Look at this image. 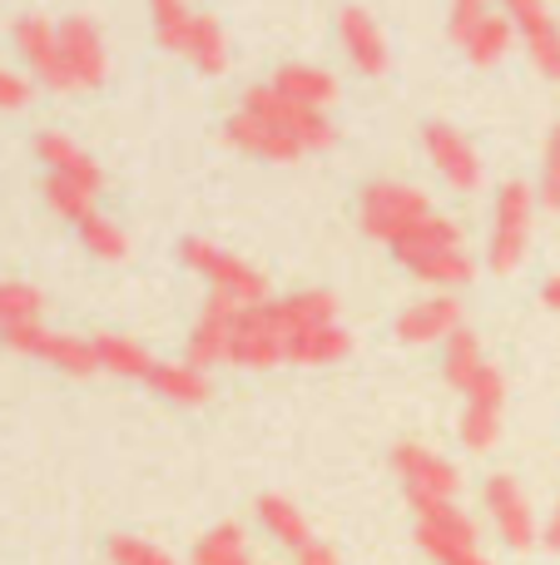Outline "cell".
Listing matches in <instances>:
<instances>
[{
    "mask_svg": "<svg viewBox=\"0 0 560 565\" xmlns=\"http://www.w3.org/2000/svg\"><path fill=\"white\" fill-rule=\"evenodd\" d=\"M417 511V546L437 565H492L476 536V521L466 516L456 501H427Z\"/></svg>",
    "mask_w": 560,
    "mask_h": 565,
    "instance_id": "1",
    "label": "cell"
},
{
    "mask_svg": "<svg viewBox=\"0 0 560 565\" xmlns=\"http://www.w3.org/2000/svg\"><path fill=\"white\" fill-rule=\"evenodd\" d=\"M179 258H184V264L194 268V274L204 278L214 292H228V298L244 302V308H254V302H268V278L258 274L254 264L234 258L228 248L204 244V238H184V244H179Z\"/></svg>",
    "mask_w": 560,
    "mask_h": 565,
    "instance_id": "2",
    "label": "cell"
},
{
    "mask_svg": "<svg viewBox=\"0 0 560 565\" xmlns=\"http://www.w3.org/2000/svg\"><path fill=\"white\" fill-rule=\"evenodd\" d=\"M432 214V204H427L422 189L412 184H367L363 189V204H357V224H363L367 238H377V244L392 248L397 238L407 234V228L417 224V218Z\"/></svg>",
    "mask_w": 560,
    "mask_h": 565,
    "instance_id": "3",
    "label": "cell"
},
{
    "mask_svg": "<svg viewBox=\"0 0 560 565\" xmlns=\"http://www.w3.org/2000/svg\"><path fill=\"white\" fill-rule=\"evenodd\" d=\"M244 109H248V115H263L268 125H278L283 135H293L298 145L308 149V154H323V149H333V139H337L327 109L298 105V99H288L283 89H273V85H254V89H248Z\"/></svg>",
    "mask_w": 560,
    "mask_h": 565,
    "instance_id": "4",
    "label": "cell"
},
{
    "mask_svg": "<svg viewBox=\"0 0 560 565\" xmlns=\"http://www.w3.org/2000/svg\"><path fill=\"white\" fill-rule=\"evenodd\" d=\"M0 338H6L10 352H20V358H35V362H50V367L69 372V377H89V372H99L95 342L69 338V332H50L40 318L35 322H15V328H6Z\"/></svg>",
    "mask_w": 560,
    "mask_h": 565,
    "instance_id": "5",
    "label": "cell"
},
{
    "mask_svg": "<svg viewBox=\"0 0 560 565\" xmlns=\"http://www.w3.org/2000/svg\"><path fill=\"white\" fill-rule=\"evenodd\" d=\"M531 209L536 194L526 184H502L496 194V224H492V248H486V264L492 274H516L526 258V244H531Z\"/></svg>",
    "mask_w": 560,
    "mask_h": 565,
    "instance_id": "6",
    "label": "cell"
},
{
    "mask_svg": "<svg viewBox=\"0 0 560 565\" xmlns=\"http://www.w3.org/2000/svg\"><path fill=\"white\" fill-rule=\"evenodd\" d=\"M392 471H397V481H402L412 507L456 501V491H462V471H456L446 457H437L432 447H417V441H402V447L392 451Z\"/></svg>",
    "mask_w": 560,
    "mask_h": 565,
    "instance_id": "7",
    "label": "cell"
},
{
    "mask_svg": "<svg viewBox=\"0 0 560 565\" xmlns=\"http://www.w3.org/2000/svg\"><path fill=\"white\" fill-rule=\"evenodd\" d=\"M228 362H234V367H254V372L288 362V338L273 318V302H254V308L238 312L234 342H228Z\"/></svg>",
    "mask_w": 560,
    "mask_h": 565,
    "instance_id": "8",
    "label": "cell"
},
{
    "mask_svg": "<svg viewBox=\"0 0 560 565\" xmlns=\"http://www.w3.org/2000/svg\"><path fill=\"white\" fill-rule=\"evenodd\" d=\"M10 35H15V50H20V60H25V70L40 75V85L60 89V95L75 89V79H69V70H65V55H60V25H50L45 15H20Z\"/></svg>",
    "mask_w": 560,
    "mask_h": 565,
    "instance_id": "9",
    "label": "cell"
},
{
    "mask_svg": "<svg viewBox=\"0 0 560 565\" xmlns=\"http://www.w3.org/2000/svg\"><path fill=\"white\" fill-rule=\"evenodd\" d=\"M482 501H486V516H492L496 536H502L511 551H531L536 541H541L536 511H531V501H526V491L516 487V477H492L482 491Z\"/></svg>",
    "mask_w": 560,
    "mask_h": 565,
    "instance_id": "10",
    "label": "cell"
},
{
    "mask_svg": "<svg viewBox=\"0 0 560 565\" xmlns=\"http://www.w3.org/2000/svg\"><path fill=\"white\" fill-rule=\"evenodd\" d=\"M506 20L516 25V35L526 40V55L546 79H560V25L546 10V0H502Z\"/></svg>",
    "mask_w": 560,
    "mask_h": 565,
    "instance_id": "11",
    "label": "cell"
},
{
    "mask_svg": "<svg viewBox=\"0 0 560 565\" xmlns=\"http://www.w3.org/2000/svg\"><path fill=\"white\" fill-rule=\"evenodd\" d=\"M60 55H65V70H69V79H75V89L105 85L109 55H105V40H99L95 20H85V15L60 20Z\"/></svg>",
    "mask_w": 560,
    "mask_h": 565,
    "instance_id": "12",
    "label": "cell"
},
{
    "mask_svg": "<svg viewBox=\"0 0 560 565\" xmlns=\"http://www.w3.org/2000/svg\"><path fill=\"white\" fill-rule=\"evenodd\" d=\"M224 139L238 149V154H254V159H263V164H298V159L308 154L293 135H283L278 125H268L263 115H248V109L228 115Z\"/></svg>",
    "mask_w": 560,
    "mask_h": 565,
    "instance_id": "13",
    "label": "cell"
},
{
    "mask_svg": "<svg viewBox=\"0 0 560 565\" xmlns=\"http://www.w3.org/2000/svg\"><path fill=\"white\" fill-rule=\"evenodd\" d=\"M238 312H244V302H234L228 292H208V302L198 308L194 332H189V362H194V367L228 362V342H234Z\"/></svg>",
    "mask_w": 560,
    "mask_h": 565,
    "instance_id": "14",
    "label": "cell"
},
{
    "mask_svg": "<svg viewBox=\"0 0 560 565\" xmlns=\"http://www.w3.org/2000/svg\"><path fill=\"white\" fill-rule=\"evenodd\" d=\"M422 145H427V159L437 164V174L446 179L452 189H476L482 184V159H476V149H472V139L462 135V129H452V125H427L422 129Z\"/></svg>",
    "mask_w": 560,
    "mask_h": 565,
    "instance_id": "15",
    "label": "cell"
},
{
    "mask_svg": "<svg viewBox=\"0 0 560 565\" xmlns=\"http://www.w3.org/2000/svg\"><path fill=\"white\" fill-rule=\"evenodd\" d=\"M337 40H343V55L353 60L357 75H367V79H383L387 75L392 50H387V35L377 30V20L367 15V10L343 6V15H337Z\"/></svg>",
    "mask_w": 560,
    "mask_h": 565,
    "instance_id": "16",
    "label": "cell"
},
{
    "mask_svg": "<svg viewBox=\"0 0 560 565\" xmlns=\"http://www.w3.org/2000/svg\"><path fill=\"white\" fill-rule=\"evenodd\" d=\"M456 328H462V302L446 298V292L422 298V302H412L407 312H397V338L417 342V348H427V342H446Z\"/></svg>",
    "mask_w": 560,
    "mask_h": 565,
    "instance_id": "17",
    "label": "cell"
},
{
    "mask_svg": "<svg viewBox=\"0 0 560 565\" xmlns=\"http://www.w3.org/2000/svg\"><path fill=\"white\" fill-rule=\"evenodd\" d=\"M35 154H40V164H45L50 174L75 179V184H85V189H95V194H99V164L69 135H40L35 139Z\"/></svg>",
    "mask_w": 560,
    "mask_h": 565,
    "instance_id": "18",
    "label": "cell"
},
{
    "mask_svg": "<svg viewBox=\"0 0 560 565\" xmlns=\"http://www.w3.org/2000/svg\"><path fill=\"white\" fill-rule=\"evenodd\" d=\"M446 248H462V228H456L452 218H442V214H427V218H417L402 238H397L392 254L402 258V264H417V258L446 254Z\"/></svg>",
    "mask_w": 560,
    "mask_h": 565,
    "instance_id": "19",
    "label": "cell"
},
{
    "mask_svg": "<svg viewBox=\"0 0 560 565\" xmlns=\"http://www.w3.org/2000/svg\"><path fill=\"white\" fill-rule=\"evenodd\" d=\"M144 382L164 402H174V407H198V402H208V377L194 362H154V372H149Z\"/></svg>",
    "mask_w": 560,
    "mask_h": 565,
    "instance_id": "20",
    "label": "cell"
},
{
    "mask_svg": "<svg viewBox=\"0 0 560 565\" xmlns=\"http://www.w3.org/2000/svg\"><path fill=\"white\" fill-rule=\"evenodd\" d=\"M184 55L198 75H224L228 70V35L214 15H194L189 20V40H184Z\"/></svg>",
    "mask_w": 560,
    "mask_h": 565,
    "instance_id": "21",
    "label": "cell"
},
{
    "mask_svg": "<svg viewBox=\"0 0 560 565\" xmlns=\"http://www.w3.org/2000/svg\"><path fill=\"white\" fill-rule=\"evenodd\" d=\"M273 89H283L288 99H298L308 109H327L337 99V79L317 65H283L273 75Z\"/></svg>",
    "mask_w": 560,
    "mask_h": 565,
    "instance_id": "22",
    "label": "cell"
},
{
    "mask_svg": "<svg viewBox=\"0 0 560 565\" xmlns=\"http://www.w3.org/2000/svg\"><path fill=\"white\" fill-rule=\"evenodd\" d=\"M258 521H263V531L278 541V546H288V551H308V546H313L308 516L288 497H258Z\"/></svg>",
    "mask_w": 560,
    "mask_h": 565,
    "instance_id": "23",
    "label": "cell"
},
{
    "mask_svg": "<svg viewBox=\"0 0 560 565\" xmlns=\"http://www.w3.org/2000/svg\"><path fill=\"white\" fill-rule=\"evenodd\" d=\"M347 352H353V332H347L343 322H327V328H313V332H303V338H293L288 362H298V367H327V362H343Z\"/></svg>",
    "mask_w": 560,
    "mask_h": 565,
    "instance_id": "24",
    "label": "cell"
},
{
    "mask_svg": "<svg viewBox=\"0 0 560 565\" xmlns=\"http://www.w3.org/2000/svg\"><path fill=\"white\" fill-rule=\"evenodd\" d=\"M511 40H516V25L506 20V10H502V15H492V10H486V15L476 20L462 40H456V45L466 50V60H472V65H496V60L511 50Z\"/></svg>",
    "mask_w": 560,
    "mask_h": 565,
    "instance_id": "25",
    "label": "cell"
},
{
    "mask_svg": "<svg viewBox=\"0 0 560 565\" xmlns=\"http://www.w3.org/2000/svg\"><path fill=\"white\" fill-rule=\"evenodd\" d=\"M95 342V358L105 372H115V377H129V382H144L149 372H154V358H149L144 348H139L134 338H119V332H99Z\"/></svg>",
    "mask_w": 560,
    "mask_h": 565,
    "instance_id": "26",
    "label": "cell"
},
{
    "mask_svg": "<svg viewBox=\"0 0 560 565\" xmlns=\"http://www.w3.org/2000/svg\"><path fill=\"white\" fill-rule=\"evenodd\" d=\"M442 372H446V382H452L456 392H466L476 377H482V367H486V352H482V342H476V332H466V328H456L452 338L442 342Z\"/></svg>",
    "mask_w": 560,
    "mask_h": 565,
    "instance_id": "27",
    "label": "cell"
},
{
    "mask_svg": "<svg viewBox=\"0 0 560 565\" xmlns=\"http://www.w3.org/2000/svg\"><path fill=\"white\" fill-rule=\"evenodd\" d=\"M407 268H412V278L432 282V288H462V282L476 278V264H472L466 248H446V254L417 258V264H407Z\"/></svg>",
    "mask_w": 560,
    "mask_h": 565,
    "instance_id": "28",
    "label": "cell"
},
{
    "mask_svg": "<svg viewBox=\"0 0 560 565\" xmlns=\"http://www.w3.org/2000/svg\"><path fill=\"white\" fill-rule=\"evenodd\" d=\"M244 556H248V536H244V526H234V521L204 531L194 546V565H234Z\"/></svg>",
    "mask_w": 560,
    "mask_h": 565,
    "instance_id": "29",
    "label": "cell"
},
{
    "mask_svg": "<svg viewBox=\"0 0 560 565\" xmlns=\"http://www.w3.org/2000/svg\"><path fill=\"white\" fill-rule=\"evenodd\" d=\"M45 199H50V209H55L60 218H69V224H79V218L95 214V189L75 184V179L45 174Z\"/></svg>",
    "mask_w": 560,
    "mask_h": 565,
    "instance_id": "30",
    "label": "cell"
},
{
    "mask_svg": "<svg viewBox=\"0 0 560 565\" xmlns=\"http://www.w3.org/2000/svg\"><path fill=\"white\" fill-rule=\"evenodd\" d=\"M79 244L89 248L95 258H105V264H119V258L129 254V238L119 234V224H109L105 214H89V218H79Z\"/></svg>",
    "mask_w": 560,
    "mask_h": 565,
    "instance_id": "31",
    "label": "cell"
},
{
    "mask_svg": "<svg viewBox=\"0 0 560 565\" xmlns=\"http://www.w3.org/2000/svg\"><path fill=\"white\" fill-rule=\"evenodd\" d=\"M149 15H154L159 45L184 55V40H189V20H194V10H189L184 0H149Z\"/></svg>",
    "mask_w": 560,
    "mask_h": 565,
    "instance_id": "32",
    "label": "cell"
},
{
    "mask_svg": "<svg viewBox=\"0 0 560 565\" xmlns=\"http://www.w3.org/2000/svg\"><path fill=\"white\" fill-rule=\"evenodd\" d=\"M40 318V288L30 282H0V332L15 322H35Z\"/></svg>",
    "mask_w": 560,
    "mask_h": 565,
    "instance_id": "33",
    "label": "cell"
},
{
    "mask_svg": "<svg viewBox=\"0 0 560 565\" xmlns=\"http://www.w3.org/2000/svg\"><path fill=\"white\" fill-rule=\"evenodd\" d=\"M496 437H502V407H476V402H466L462 412V441L472 451H486L496 447Z\"/></svg>",
    "mask_w": 560,
    "mask_h": 565,
    "instance_id": "34",
    "label": "cell"
},
{
    "mask_svg": "<svg viewBox=\"0 0 560 565\" xmlns=\"http://www.w3.org/2000/svg\"><path fill=\"white\" fill-rule=\"evenodd\" d=\"M109 561L115 565H179L169 551H159L154 541H139V536H115L109 541Z\"/></svg>",
    "mask_w": 560,
    "mask_h": 565,
    "instance_id": "35",
    "label": "cell"
},
{
    "mask_svg": "<svg viewBox=\"0 0 560 565\" xmlns=\"http://www.w3.org/2000/svg\"><path fill=\"white\" fill-rule=\"evenodd\" d=\"M541 204L560 214V125L546 139V164H541Z\"/></svg>",
    "mask_w": 560,
    "mask_h": 565,
    "instance_id": "36",
    "label": "cell"
},
{
    "mask_svg": "<svg viewBox=\"0 0 560 565\" xmlns=\"http://www.w3.org/2000/svg\"><path fill=\"white\" fill-rule=\"evenodd\" d=\"M30 105V79L15 70H0V109H25Z\"/></svg>",
    "mask_w": 560,
    "mask_h": 565,
    "instance_id": "37",
    "label": "cell"
},
{
    "mask_svg": "<svg viewBox=\"0 0 560 565\" xmlns=\"http://www.w3.org/2000/svg\"><path fill=\"white\" fill-rule=\"evenodd\" d=\"M486 15V0H452V40H462Z\"/></svg>",
    "mask_w": 560,
    "mask_h": 565,
    "instance_id": "38",
    "label": "cell"
},
{
    "mask_svg": "<svg viewBox=\"0 0 560 565\" xmlns=\"http://www.w3.org/2000/svg\"><path fill=\"white\" fill-rule=\"evenodd\" d=\"M298 565H337V551L333 546H308V551H298Z\"/></svg>",
    "mask_w": 560,
    "mask_h": 565,
    "instance_id": "39",
    "label": "cell"
},
{
    "mask_svg": "<svg viewBox=\"0 0 560 565\" xmlns=\"http://www.w3.org/2000/svg\"><path fill=\"white\" fill-rule=\"evenodd\" d=\"M541 541H546L551 551H560V497H556V511L546 516V526H541Z\"/></svg>",
    "mask_w": 560,
    "mask_h": 565,
    "instance_id": "40",
    "label": "cell"
},
{
    "mask_svg": "<svg viewBox=\"0 0 560 565\" xmlns=\"http://www.w3.org/2000/svg\"><path fill=\"white\" fill-rule=\"evenodd\" d=\"M541 302H546V308H556V312H560V278H551V282L541 288Z\"/></svg>",
    "mask_w": 560,
    "mask_h": 565,
    "instance_id": "41",
    "label": "cell"
},
{
    "mask_svg": "<svg viewBox=\"0 0 560 565\" xmlns=\"http://www.w3.org/2000/svg\"><path fill=\"white\" fill-rule=\"evenodd\" d=\"M234 565H248V556H244V561H234Z\"/></svg>",
    "mask_w": 560,
    "mask_h": 565,
    "instance_id": "42",
    "label": "cell"
}]
</instances>
